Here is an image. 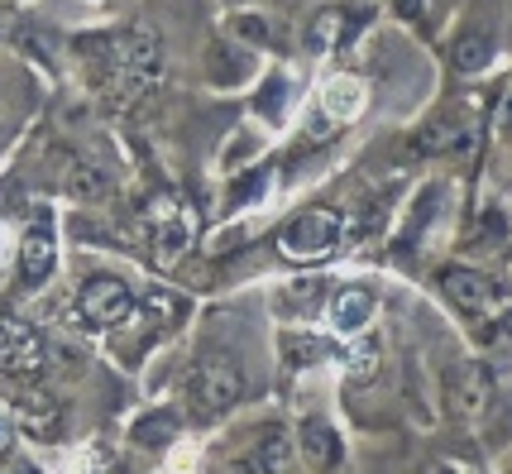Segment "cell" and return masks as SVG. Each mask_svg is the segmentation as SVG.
Listing matches in <instances>:
<instances>
[{"mask_svg":"<svg viewBox=\"0 0 512 474\" xmlns=\"http://www.w3.org/2000/svg\"><path fill=\"white\" fill-rule=\"evenodd\" d=\"M82 53H91L96 82L111 96V106L144 101L158 87V77H163V44L149 29H120V34L82 39Z\"/></svg>","mask_w":512,"mask_h":474,"instance_id":"obj_1","label":"cell"},{"mask_svg":"<svg viewBox=\"0 0 512 474\" xmlns=\"http://www.w3.org/2000/svg\"><path fill=\"white\" fill-rule=\"evenodd\" d=\"M240 393H245V374H240V364L230 360V355H221V350L197 355V364H192L187 379H182V398H187V412H192L197 422L225 417L230 407L240 403Z\"/></svg>","mask_w":512,"mask_h":474,"instance_id":"obj_2","label":"cell"},{"mask_svg":"<svg viewBox=\"0 0 512 474\" xmlns=\"http://www.w3.org/2000/svg\"><path fill=\"white\" fill-rule=\"evenodd\" d=\"M340 235H345V221L335 216L331 206H307V211H297L288 226L278 230V249L292 264H307V259L331 254L340 245Z\"/></svg>","mask_w":512,"mask_h":474,"instance_id":"obj_3","label":"cell"},{"mask_svg":"<svg viewBox=\"0 0 512 474\" xmlns=\"http://www.w3.org/2000/svg\"><path fill=\"white\" fill-rule=\"evenodd\" d=\"M441 288H446V297L469 321H484V331L493 321H503V312H508V288L493 283L489 273L479 269H446L441 273Z\"/></svg>","mask_w":512,"mask_h":474,"instance_id":"obj_4","label":"cell"},{"mask_svg":"<svg viewBox=\"0 0 512 474\" xmlns=\"http://www.w3.org/2000/svg\"><path fill=\"white\" fill-rule=\"evenodd\" d=\"M77 316H82V326H91V331H111V326L134 316V288L125 278H111V273L87 278L77 288Z\"/></svg>","mask_w":512,"mask_h":474,"instance_id":"obj_5","label":"cell"},{"mask_svg":"<svg viewBox=\"0 0 512 474\" xmlns=\"http://www.w3.org/2000/svg\"><path fill=\"white\" fill-rule=\"evenodd\" d=\"M44 340L34 326H24L15 316H0V374L5 379H39L44 374Z\"/></svg>","mask_w":512,"mask_h":474,"instance_id":"obj_6","label":"cell"},{"mask_svg":"<svg viewBox=\"0 0 512 474\" xmlns=\"http://www.w3.org/2000/svg\"><path fill=\"white\" fill-rule=\"evenodd\" d=\"M469 135H474V120L465 111H441L407 139V149L417 158H450L460 149H469Z\"/></svg>","mask_w":512,"mask_h":474,"instance_id":"obj_7","label":"cell"},{"mask_svg":"<svg viewBox=\"0 0 512 474\" xmlns=\"http://www.w3.org/2000/svg\"><path fill=\"white\" fill-rule=\"evenodd\" d=\"M10 407H15V417H20V427L29 436H39V441H53L58 431H63V407L58 398H48L39 388H24V379H10Z\"/></svg>","mask_w":512,"mask_h":474,"instance_id":"obj_8","label":"cell"},{"mask_svg":"<svg viewBox=\"0 0 512 474\" xmlns=\"http://www.w3.org/2000/svg\"><path fill=\"white\" fill-rule=\"evenodd\" d=\"M144 230H149V245H154L158 259H178L187 249V216H182V206L168 192L154 197V206L144 211Z\"/></svg>","mask_w":512,"mask_h":474,"instance_id":"obj_9","label":"cell"},{"mask_svg":"<svg viewBox=\"0 0 512 474\" xmlns=\"http://www.w3.org/2000/svg\"><path fill=\"white\" fill-rule=\"evenodd\" d=\"M489 398H493V384H489V369L484 364H460L455 374L446 379V403L455 417H484L489 412Z\"/></svg>","mask_w":512,"mask_h":474,"instance_id":"obj_10","label":"cell"},{"mask_svg":"<svg viewBox=\"0 0 512 474\" xmlns=\"http://www.w3.org/2000/svg\"><path fill=\"white\" fill-rule=\"evenodd\" d=\"M249 72H254V58H249L245 48H235V44L206 48V77H211L216 87H240Z\"/></svg>","mask_w":512,"mask_h":474,"instance_id":"obj_11","label":"cell"},{"mask_svg":"<svg viewBox=\"0 0 512 474\" xmlns=\"http://www.w3.org/2000/svg\"><path fill=\"white\" fill-rule=\"evenodd\" d=\"M48 273H53V230L29 226L20 245V278L24 283H44Z\"/></svg>","mask_w":512,"mask_h":474,"instance_id":"obj_12","label":"cell"},{"mask_svg":"<svg viewBox=\"0 0 512 474\" xmlns=\"http://www.w3.org/2000/svg\"><path fill=\"white\" fill-rule=\"evenodd\" d=\"M374 307H379V297L355 283V288H345V293L331 302V321L340 326V331H345V336H355V331H364V326H369Z\"/></svg>","mask_w":512,"mask_h":474,"instance_id":"obj_13","label":"cell"},{"mask_svg":"<svg viewBox=\"0 0 512 474\" xmlns=\"http://www.w3.org/2000/svg\"><path fill=\"white\" fill-rule=\"evenodd\" d=\"M355 29H359L355 15H350V10H340V5H331V10H321V15L307 24V44H312L316 53H331V48H340Z\"/></svg>","mask_w":512,"mask_h":474,"instance_id":"obj_14","label":"cell"},{"mask_svg":"<svg viewBox=\"0 0 512 474\" xmlns=\"http://www.w3.org/2000/svg\"><path fill=\"white\" fill-rule=\"evenodd\" d=\"M321 111L331 120H355L364 111V82L359 77H331L321 91Z\"/></svg>","mask_w":512,"mask_h":474,"instance_id":"obj_15","label":"cell"},{"mask_svg":"<svg viewBox=\"0 0 512 474\" xmlns=\"http://www.w3.org/2000/svg\"><path fill=\"white\" fill-rule=\"evenodd\" d=\"M493 58V34L489 29H465L460 39H455V48H450V63L460 72H484Z\"/></svg>","mask_w":512,"mask_h":474,"instance_id":"obj_16","label":"cell"},{"mask_svg":"<svg viewBox=\"0 0 512 474\" xmlns=\"http://www.w3.org/2000/svg\"><path fill=\"white\" fill-rule=\"evenodd\" d=\"M63 187L72 197H82V202H101L106 197V178H101V168H91L82 158H63Z\"/></svg>","mask_w":512,"mask_h":474,"instance_id":"obj_17","label":"cell"},{"mask_svg":"<svg viewBox=\"0 0 512 474\" xmlns=\"http://www.w3.org/2000/svg\"><path fill=\"white\" fill-rule=\"evenodd\" d=\"M302 451H307V465L331 470L335 460H340V436H335L326 422H307V427H302Z\"/></svg>","mask_w":512,"mask_h":474,"instance_id":"obj_18","label":"cell"},{"mask_svg":"<svg viewBox=\"0 0 512 474\" xmlns=\"http://www.w3.org/2000/svg\"><path fill=\"white\" fill-rule=\"evenodd\" d=\"M292 460V441H288V431H268L264 441H259V451L245 455L240 465L245 470H283Z\"/></svg>","mask_w":512,"mask_h":474,"instance_id":"obj_19","label":"cell"},{"mask_svg":"<svg viewBox=\"0 0 512 474\" xmlns=\"http://www.w3.org/2000/svg\"><path fill=\"white\" fill-rule=\"evenodd\" d=\"M173 436H178V417H173V412H149V417H139V422H134V441H139V446H149V451L168 446Z\"/></svg>","mask_w":512,"mask_h":474,"instance_id":"obj_20","label":"cell"},{"mask_svg":"<svg viewBox=\"0 0 512 474\" xmlns=\"http://www.w3.org/2000/svg\"><path fill=\"white\" fill-rule=\"evenodd\" d=\"M436 206H441V187H426L422 197L412 202V216H407V226H402V235H398V245H402V249L417 245V235H422L426 221L436 216Z\"/></svg>","mask_w":512,"mask_h":474,"instance_id":"obj_21","label":"cell"},{"mask_svg":"<svg viewBox=\"0 0 512 474\" xmlns=\"http://www.w3.org/2000/svg\"><path fill=\"white\" fill-rule=\"evenodd\" d=\"M278 350H283L288 369H312V364L326 355V345H321L316 336H283L278 340Z\"/></svg>","mask_w":512,"mask_h":474,"instance_id":"obj_22","label":"cell"},{"mask_svg":"<svg viewBox=\"0 0 512 474\" xmlns=\"http://www.w3.org/2000/svg\"><path fill=\"white\" fill-rule=\"evenodd\" d=\"M283 106H288V82H283V77H268L264 87H259V96H254V111L268 115V120H278Z\"/></svg>","mask_w":512,"mask_h":474,"instance_id":"obj_23","label":"cell"},{"mask_svg":"<svg viewBox=\"0 0 512 474\" xmlns=\"http://www.w3.org/2000/svg\"><path fill=\"white\" fill-rule=\"evenodd\" d=\"M235 34L249 39V44H278V39H283L268 15H240V20H235Z\"/></svg>","mask_w":512,"mask_h":474,"instance_id":"obj_24","label":"cell"},{"mask_svg":"<svg viewBox=\"0 0 512 474\" xmlns=\"http://www.w3.org/2000/svg\"><path fill=\"white\" fill-rule=\"evenodd\" d=\"M350 374L355 379H374L379 374V345L374 340H364L359 350H350Z\"/></svg>","mask_w":512,"mask_h":474,"instance_id":"obj_25","label":"cell"},{"mask_svg":"<svg viewBox=\"0 0 512 474\" xmlns=\"http://www.w3.org/2000/svg\"><path fill=\"white\" fill-rule=\"evenodd\" d=\"M393 10H398V20L407 24H422V0H388Z\"/></svg>","mask_w":512,"mask_h":474,"instance_id":"obj_26","label":"cell"},{"mask_svg":"<svg viewBox=\"0 0 512 474\" xmlns=\"http://www.w3.org/2000/svg\"><path fill=\"white\" fill-rule=\"evenodd\" d=\"M254 154V139H235L230 149H225V163H235V158H249Z\"/></svg>","mask_w":512,"mask_h":474,"instance_id":"obj_27","label":"cell"},{"mask_svg":"<svg viewBox=\"0 0 512 474\" xmlns=\"http://www.w3.org/2000/svg\"><path fill=\"white\" fill-rule=\"evenodd\" d=\"M10 451V427H5V422H0V455Z\"/></svg>","mask_w":512,"mask_h":474,"instance_id":"obj_28","label":"cell"},{"mask_svg":"<svg viewBox=\"0 0 512 474\" xmlns=\"http://www.w3.org/2000/svg\"><path fill=\"white\" fill-rule=\"evenodd\" d=\"M503 125H508V130H512V106H508V111H503Z\"/></svg>","mask_w":512,"mask_h":474,"instance_id":"obj_29","label":"cell"},{"mask_svg":"<svg viewBox=\"0 0 512 474\" xmlns=\"http://www.w3.org/2000/svg\"><path fill=\"white\" fill-rule=\"evenodd\" d=\"M508 20H512V0H508Z\"/></svg>","mask_w":512,"mask_h":474,"instance_id":"obj_30","label":"cell"}]
</instances>
